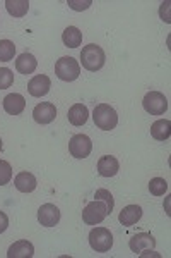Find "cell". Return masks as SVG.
<instances>
[{"instance_id":"cell-11","label":"cell","mask_w":171,"mask_h":258,"mask_svg":"<svg viewBox=\"0 0 171 258\" xmlns=\"http://www.w3.org/2000/svg\"><path fill=\"white\" fill-rule=\"evenodd\" d=\"M50 88H52V81H50V78L45 76V74H38V76H35L28 83L29 95H33V97H36V98L45 97L50 91Z\"/></svg>"},{"instance_id":"cell-25","label":"cell","mask_w":171,"mask_h":258,"mask_svg":"<svg viewBox=\"0 0 171 258\" xmlns=\"http://www.w3.org/2000/svg\"><path fill=\"white\" fill-rule=\"evenodd\" d=\"M14 83V73L7 68L0 69V90H7L11 88V85Z\"/></svg>"},{"instance_id":"cell-18","label":"cell","mask_w":171,"mask_h":258,"mask_svg":"<svg viewBox=\"0 0 171 258\" xmlns=\"http://www.w3.org/2000/svg\"><path fill=\"white\" fill-rule=\"evenodd\" d=\"M67 117H69V122L72 124V126H84L87 122V117H89V110H87V107L82 105V103H76V105L70 107Z\"/></svg>"},{"instance_id":"cell-16","label":"cell","mask_w":171,"mask_h":258,"mask_svg":"<svg viewBox=\"0 0 171 258\" xmlns=\"http://www.w3.org/2000/svg\"><path fill=\"white\" fill-rule=\"evenodd\" d=\"M38 68V60H36V57L33 55V53H21V55L16 59V69L19 71L21 74H33Z\"/></svg>"},{"instance_id":"cell-22","label":"cell","mask_w":171,"mask_h":258,"mask_svg":"<svg viewBox=\"0 0 171 258\" xmlns=\"http://www.w3.org/2000/svg\"><path fill=\"white\" fill-rule=\"evenodd\" d=\"M16 55V45L11 40H0V60L9 62Z\"/></svg>"},{"instance_id":"cell-13","label":"cell","mask_w":171,"mask_h":258,"mask_svg":"<svg viewBox=\"0 0 171 258\" xmlns=\"http://www.w3.org/2000/svg\"><path fill=\"white\" fill-rule=\"evenodd\" d=\"M35 255V246L33 243L23 239V241H16L14 244H11L7 249V256L9 258H31Z\"/></svg>"},{"instance_id":"cell-6","label":"cell","mask_w":171,"mask_h":258,"mask_svg":"<svg viewBox=\"0 0 171 258\" xmlns=\"http://www.w3.org/2000/svg\"><path fill=\"white\" fill-rule=\"evenodd\" d=\"M144 110L151 115H162L168 110V100L159 91H149L142 100Z\"/></svg>"},{"instance_id":"cell-2","label":"cell","mask_w":171,"mask_h":258,"mask_svg":"<svg viewBox=\"0 0 171 258\" xmlns=\"http://www.w3.org/2000/svg\"><path fill=\"white\" fill-rule=\"evenodd\" d=\"M93 119L96 127L103 129V131H111V129L116 127L118 124V114L111 105L108 103H99V105L94 107L93 112Z\"/></svg>"},{"instance_id":"cell-7","label":"cell","mask_w":171,"mask_h":258,"mask_svg":"<svg viewBox=\"0 0 171 258\" xmlns=\"http://www.w3.org/2000/svg\"><path fill=\"white\" fill-rule=\"evenodd\" d=\"M93 150V141L86 135H76L69 141V152L74 159H86Z\"/></svg>"},{"instance_id":"cell-9","label":"cell","mask_w":171,"mask_h":258,"mask_svg":"<svg viewBox=\"0 0 171 258\" xmlns=\"http://www.w3.org/2000/svg\"><path fill=\"white\" fill-rule=\"evenodd\" d=\"M38 220L45 227H55L60 222V210L53 203H45L38 210Z\"/></svg>"},{"instance_id":"cell-26","label":"cell","mask_w":171,"mask_h":258,"mask_svg":"<svg viewBox=\"0 0 171 258\" xmlns=\"http://www.w3.org/2000/svg\"><path fill=\"white\" fill-rule=\"evenodd\" d=\"M12 179V167L9 162L6 160H0V186L7 184Z\"/></svg>"},{"instance_id":"cell-1","label":"cell","mask_w":171,"mask_h":258,"mask_svg":"<svg viewBox=\"0 0 171 258\" xmlns=\"http://www.w3.org/2000/svg\"><path fill=\"white\" fill-rule=\"evenodd\" d=\"M106 62V55L105 50H103L99 45L89 43L86 47H82L81 52V64L86 71H91V73H96L105 66Z\"/></svg>"},{"instance_id":"cell-17","label":"cell","mask_w":171,"mask_h":258,"mask_svg":"<svg viewBox=\"0 0 171 258\" xmlns=\"http://www.w3.org/2000/svg\"><path fill=\"white\" fill-rule=\"evenodd\" d=\"M14 186L21 193H31V191L36 189L38 182H36V177L31 172H19L14 179Z\"/></svg>"},{"instance_id":"cell-4","label":"cell","mask_w":171,"mask_h":258,"mask_svg":"<svg viewBox=\"0 0 171 258\" xmlns=\"http://www.w3.org/2000/svg\"><path fill=\"white\" fill-rule=\"evenodd\" d=\"M89 244L94 251L106 253L113 246V236H111L110 229L106 227H94L89 232Z\"/></svg>"},{"instance_id":"cell-8","label":"cell","mask_w":171,"mask_h":258,"mask_svg":"<svg viewBox=\"0 0 171 258\" xmlns=\"http://www.w3.org/2000/svg\"><path fill=\"white\" fill-rule=\"evenodd\" d=\"M128 246L135 255H144L145 251H152L156 248V239L151 232H139L128 241Z\"/></svg>"},{"instance_id":"cell-5","label":"cell","mask_w":171,"mask_h":258,"mask_svg":"<svg viewBox=\"0 0 171 258\" xmlns=\"http://www.w3.org/2000/svg\"><path fill=\"white\" fill-rule=\"evenodd\" d=\"M106 215H110V214H108L106 205L101 200H93V202L87 203L84 207V210H82V220H84L87 226L101 224L103 220L106 219Z\"/></svg>"},{"instance_id":"cell-12","label":"cell","mask_w":171,"mask_h":258,"mask_svg":"<svg viewBox=\"0 0 171 258\" xmlns=\"http://www.w3.org/2000/svg\"><path fill=\"white\" fill-rule=\"evenodd\" d=\"M140 217H142V209H140L139 205H127L125 209H122V212H120L118 220L122 226L132 227L139 222Z\"/></svg>"},{"instance_id":"cell-27","label":"cell","mask_w":171,"mask_h":258,"mask_svg":"<svg viewBox=\"0 0 171 258\" xmlns=\"http://www.w3.org/2000/svg\"><path fill=\"white\" fill-rule=\"evenodd\" d=\"M91 4H93L91 0H86V2H74V0H69V7L74 11H84L91 6Z\"/></svg>"},{"instance_id":"cell-29","label":"cell","mask_w":171,"mask_h":258,"mask_svg":"<svg viewBox=\"0 0 171 258\" xmlns=\"http://www.w3.org/2000/svg\"><path fill=\"white\" fill-rule=\"evenodd\" d=\"M0 152H2V140H0Z\"/></svg>"},{"instance_id":"cell-19","label":"cell","mask_w":171,"mask_h":258,"mask_svg":"<svg viewBox=\"0 0 171 258\" xmlns=\"http://www.w3.org/2000/svg\"><path fill=\"white\" fill-rule=\"evenodd\" d=\"M151 136L157 141H166L171 136V122L168 119H159L151 126Z\"/></svg>"},{"instance_id":"cell-28","label":"cell","mask_w":171,"mask_h":258,"mask_svg":"<svg viewBox=\"0 0 171 258\" xmlns=\"http://www.w3.org/2000/svg\"><path fill=\"white\" fill-rule=\"evenodd\" d=\"M7 227H9V217H7L6 212L0 210V234H2Z\"/></svg>"},{"instance_id":"cell-14","label":"cell","mask_w":171,"mask_h":258,"mask_svg":"<svg viewBox=\"0 0 171 258\" xmlns=\"http://www.w3.org/2000/svg\"><path fill=\"white\" fill-rule=\"evenodd\" d=\"M26 109V100L19 93H11L4 98V110L11 115H19L21 112Z\"/></svg>"},{"instance_id":"cell-15","label":"cell","mask_w":171,"mask_h":258,"mask_svg":"<svg viewBox=\"0 0 171 258\" xmlns=\"http://www.w3.org/2000/svg\"><path fill=\"white\" fill-rule=\"evenodd\" d=\"M118 170H120V164H118V160H116L115 157L105 155V157H101V159L98 160V172H99V176L113 177V176L118 174Z\"/></svg>"},{"instance_id":"cell-24","label":"cell","mask_w":171,"mask_h":258,"mask_svg":"<svg viewBox=\"0 0 171 258\" xmlns=\"http://www.w3.org/2000/svg\"><path fill=\"white\" fill-rule=\"evenodd\" d=\"M94 200H101V202L105 203L106 209H108V214H111V212H113L115 200H113V195H111L108 189H105V188L98 189V191L94 193Z\"/></svg>"},{"instance_id":"cell-10","label":"cell","mask_w":171,"mask_h":258,"mask_svg":"<svg viewBox=\"0 0 171 258\" xmlns=\"http://www.w3.org/2000/svg\"><path fill=\"white\" fill-rule=\"evenodd\" d=\"M55 117H57V109L50 102H41L33 110V119L38 124H50L55 120Z\"/></svg>"},{"instance_id":"cell-23","label":"cell","mask_w":171,"mask_h":258,"mask_svg":"<svg viewBox=\"0 0 171 258\" xmlns=\"http://www.w3.org/2000/svg\"><path fill=\"white\" fill-rule=\"evenodd\" d=\"M149 191H151V195H154V197H162L168 191V182L162 177H154L149 182Z\"/></svg>"},{"instance_id":"cell-3","label":"cell","mask_w":171,"mask_h":258,"mask_svg":"<svg viewBox=\"0 0 171 258\" xmlns=\"http://www.w3.org/2000/svg\"><path fill=\"white\" fill-rule=\"evenodd\" d=\"M55 73L62 81H76L81 74V66L74 57H60L55 64Z\"/></svg>"},{"instance_id":"cell-21","label":"cell","mask_w":171,"mask_h":258,"mask_svg":"<svg viewBox=\"0 0 171 258\" xmlns=\"http://www.w3.org/2000/svg\"><path fill=\"white\" fill-rule=\"evenodd\" d=\"M6 7L11 16H14V18H23L29 11V2L28 0H7Z\"/></svg>"},{"instance_id":"cell-20","label":"cell","mask_w":171,"mask_h":258,"mask_svg":"<svg viewBox=\"0 0 171 258\" xmlns=\"http://www.w3.org/2000/svg\"><path fill=\"white\" fill-rule=\"evenodd\" d=\"M62 41H64L65 47L69 48H77L82 43V33L76 26L65 28V31L62 33Z\"/></svg>"}]
</instances>
